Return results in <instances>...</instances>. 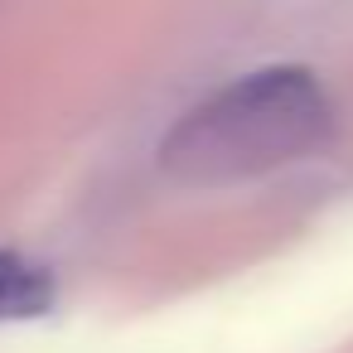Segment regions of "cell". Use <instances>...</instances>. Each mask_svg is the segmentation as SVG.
<instances>
[{
  "mask_svg": "<svg viewBox=\"0 0 353 353\" xmlns=\"http://www.w3.org/2000/svg\"><path fill=\"white\" fill-rule=\"evenodd\" d=\"M329 131L324 88L300 68H266L189 107L160 141V170L189 189H228L305 160Z\"/></svg>",
  "mask_w": 353,
  "mask_h": 353,
  "instance_id": "6da1fadb",
  "label": "cell"
},
{
  "mask_svg": "<svg viewBox=\"0 0 353 353\" xmlns=\"http://www.w3.org/2000/svg\"><path fill=\"white\" fill-rule=\"evenodd\" d=\"M49 300H54V281L44 266H30L25 256L0 252V319L44 314Z\"/></svg>",
  "mask_w": 353,
  "mask_h": 353,
  "instance_id": "7a4b0ae2",
  "label": "cell"
}]
</instances>
